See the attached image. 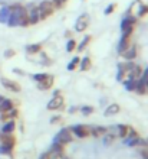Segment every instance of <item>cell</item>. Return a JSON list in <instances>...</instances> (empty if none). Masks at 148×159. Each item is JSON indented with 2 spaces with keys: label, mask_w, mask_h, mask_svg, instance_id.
<instances>
[{
  "label": "cell",
  "mask_w": 148,
  "mask_h": 159,
  "mask_svg": "<svg viewBox=\"0 0 148 159\" xmlns=\"http://www.w3.org/2000/svg\"><path fill=\"white\" fill-rule=\"evenodd\" d=\"M9 7H10V16H9V20L6 25H9L10 28L29 25V20H27V10H26L25 6L16 3V4L9 6Z\"/></svg>",
  "instance_id": "6da1fadb"
},
{
  "label": "cell",
  "mask_w": 148,
  "mask_h": 159,
  "mask_svg": "<svg viewBox=\"0 0 148 159\" xmlns=\"http://www.w3.org/2000/svg\"><path fill=\"white\" fill-rule=\"evenodd\" d=\"M37 12H39V17L40 20H45L50 15H53L55 12V4L50 0H43L39 6H37Z\"/></svg>",
  "instance_id": "7a4b0ae2"
},
{
  "label": "cell",
  "mask_w": 148,
  "mask_h": 159,
  "mask_svg": "<svg viewBox=\"0 0 148 159\" xmlns=\"http://www.w3.org/2000/svg\"><path fill=\"white\" fill-rule=\"evenodd\" d=\"M74 139V134L70 133L69 127H63L58 132V134L55 136L53 142L55 143H61V145H66V143H70Z\"/></svg>",
  "instance_id": "3957f363"
},
{
  "label": "cell",
  "mask_w": 148,
  "mask_h": 159,
  "mask_svg": "<svg viewBox=\"0 0 148 159\" xmlns=\"http://www.w3.org/2000/svg\"><path fill=\"white\" fill-rule=\"evenodd\" d=\"M69 130H70V133H72V134H75L76 138H81V139L88 138V136L91 134V127H89V126H87V125L70 126Z\"/></svg>",
  "instance_id": "277c9868"
},
{
  "label": "cell",
  "mask_w": 148,
  "mask_h": 159,
  "mask_svg": "<svg viewBox=\"0 0 148 159\" xmlns=\"http://www.w3.org/2000/svg\"><path fill=\"white\" fill-rule=\"evenodd\" d=\"M89 26V15L88 13H82L78 17V20L75 23V32H85Z\"/></svg>",
  "instance_id": "5b68a950"
},
{
  "label": "cell",
  "mask_w": 148,
  "mask_h": 159,
  "mask_svg": "<svg viewBox=\"0 0 148 159\" xmlns=\"http://www.w3.org/2000/svg\"><path fill=\"white\" fill-rule=\"evenodd\" d=\"M26 10H27V20H29V25H36L37 22L40 20L39 12H37V6L29 4V7L26 9Z\"/></svg>",
  "instance_id": "8992f818"
},
{
  "label": "cell",
  "mask_w": 148,
  "mask_h": 159,
  "mask_svg": "<svg viewBox=\"0 0 148 159\" xmlns=\"http://www.w3.org/2000/svg\"><path fill=\"white\" fill-rule=\"evenodd\" d=\"M0 83H2V85H3L4 88H7L9 91H13V93H20L22 87L20 84L16 83V81H13V80H9V78H0Z\"/></svg>",
  "instance_id": "52a82bcc"
},
{
  "label": "cell",
  "mask_w": 148,
  "mask_h": 159,
  "mask_svg": "<svg viewBox=\"0 0 148 159\" xmlns=\"http://www.w3.org/2000/svg\"><path fill=\"white\" fill-rule=\"evenodd\" d=\"M62 106H63V97H62L61 94H58V96H53V98H50V101L48 103V106H46V109L58 110V109H61Z\"/></svg>",
  "instance_id": "ba28073f"
},
{
  "label": "cell",
  "mask_w": 148,
  "mask_h": 159,
  "mask_svg": "<svg viewBox=\"0 0 148 159\" xmlns=\"http://www.w3.org/2000/svg\"><path fill=\"white\" fill-rule=\"evenodd\" d=\"M53 81H55V77L52 75V74H46L45 78L37 83V88H39V90H49V88L53 85Z\"/></svg>",
  "instance_id": "9c48e42d"
},
{
  "label": "cell",
  "mask_w": 148,
  "mask_h": 159,
  "mask_svg": "<svg viewBox=\"0 0 148 159\" xmlns=\"http://www.w3.org/2000/svg\"><path fill=\"white\" fill-rule=\"evenodd\" d=\"M19 116V110L16 107H12L10 110L4 111V113H0V120L2 121H9V120H15V119Z\"/></svg>",
  "instance_id": "30bf717a"
},
{
  "label": "cell",
  "mask_w": 148,
  "mask_h": 159,
  "mask_svg": "<svg viewBox=\"0 0 148 159\" xmlns=\"http://www.w3.org/2000/svg\"><path fill=\"white\" fill-rule=\"evenodd\" d=\"M0 143L2 145H6V146L15 148L16 145V139L12 133H0Z\"/></svg>",
  "instance_id": "8fae6325"
},
{
  "label": "cell",
  "mask_w": 148,
  "mask_h": 159,
  "mask_svg": "<svg viewBox=\"0 0 148 159\" xmlns=\"http://www.w3.org/2000/svg\"><path fill=\"white\" fill-rule=\"evenodd\" d=\"M135 23H137V17L128 15V16L124 17V20L121 22V30L129 29V28H135Z\"/></svg>",
  "instance_id": "7c38bea8"
},
{
  "label": "cell",
  "mask_w": 148,
  "mask_h": 159,
  "mask_svg": "<svg viewBox=\"0 0 148 159\" xmlns=\"http://www.w3.org/2000/svg\"><path fill=\"white\" fill-rule=\"evenodd\" d=\"M121 55H122V57L127 59V61H132V59H135V57H137V46L135 45L128 46L127 49L124 51Z\"/></svg>",
  "instance_id": "4fadbf2b"
},
{
  "label": "cell",
  "mask_w": 148,
  "mask_h": 159,
  "mask_svg": "<svg viewBox=\"0 0 148 159\" xmlns=\"http://www.w3.org/2000/svg\"><path fill=\"white\" fill-rule=\"evenodd\" d=\"M119 110H121V107H119V104H116V103H112V104H109L107 107V110H105V116L107 117H111V116H115V114L119 113Z\"/></svg>",
  "instance_id": "5bb4252c"
},
{
  "label": "cell",
  "mask_w": 148,
  "mask_h": 159,
  "mask_svg": "<svg viewBox=\"0 0 148 159\" xmlns=\"http://www.w3.org/2000/svg\"><path fill=\"white\" fill-rule=\"evenodd\" d=\"M107 132H108V129L105 127V126H94V127H91V134L95 136V138L104 136Z\"/></svg>",
  "instance_id": "9a60e30c"
},
{
  "label": "cell",
  "mask_w": 148,
  "mask_h": 159,
  "mask_svg": "<svg viewBox=\"0 0 148 159\" xmlns=\"http://www.w3.org/2000/svg\"><path fill=\"white\" fill-rule=\"evenodd\" d=\"M15 129H16V123H15V120L4 121V125L2 126V133H13Z\"/></svg>",
  "instance_id": "2e32d148"
},
{
  "label": "cell",
  "mask_w": 148,
  "mask_h": 159,
  "mask_svg": "<svg viewBox=\"0 0 148 159\" xmlns=\"http://www.w3.org/2000/svg\"><path fill=\"white\" fill-rule=\"evenodd\" d=\"M127 145L128 146H147L145 139H141L140 136L132 138V139H127Z\"/></svg>",
  "instance_id": "e0dca14e"
},
{
  "label": "cell",
  "mask_w": 148,
  "mask_h": 159,
  "mask_svg": "<svg viewBox=\"0 0 148 159\" xmlns=\"http://www.w3.org/2000/svg\"><path fill=\"white\" fill-rule=\"evenodd\" d=\"M26 52L29 55H36L42 52V45L40 43H30V45L26 46Z\"/></svg>",
  "instance_id": "ac0fdd59"
},
{
  "label": "cell",
  "mask_w": 148,
  "mask_h": 159,
  "mask_svg": "<svg viewBox=\"0 0 148 159\" xmlns=\"http://www.w3.org/2000/svg\"><path fill=\"white\" fill-rule=\"evenodd\" d=\"M9 16H10V7L9 6H3L0 9V23H7Z\"/></svg>",
  "instance_id": "d6986e66"
},
{
  "label": "cell",
  "mask_w": 148,
  "mask_h": 159,
  "mask_svg": "<svg viewBox=\"0 0 148 159\" xmlns=\"http://www.w3.org/2000/svg\"><path fill=\"white\" fill-rule=\"evenodd\" d=\"M141 72H142V70H141L138 65H134L127 75H128V78H131V80H138L141 77Z\"/></svg>",
  "instance_id": "ffe728a7"
},
{
  "label": "cell",
  "mask_w": 148,
  "mask_h": 159,
  "mask_svg": "<svg viewBox=\"0 0 148 159\" xmlns=\"http://www.w3.org/2000/svg\"><path fill=\"white\" fill-rule=\"evenodd\" d=\"M127 65L125 64H118V72H116V80L118 81H124V78L127 77Z\"/></svg>",
  "instance_id": "44dd1931"
},
{
  "label": "cell",
  "mask_w": 148,
  "mask_h": 159,
  "mask_svg": "<svg viewBox=\"0 0 148 159\" xmlns=\"http://www.w3.org/2000/svg\"><path fill=\"white\" fill-rule=\"evenodd\" d=\"M12 107H15V106H13V101H12V100H9V98H6V97H4L3 101L0 103V113H4V111L10 110Z\"/></svg>",
  "instance_id": "7402d4cb"
},
{
  "label": "cell",
  "mask_w": 148,
  "mask_h": 159,
  "mask_svg": "<svg viewBox=\"0 0 148 159\" xmlns=\"http://www.w3.org/2000/svg\"><path fill=\"white\" fill-rule=\"evenodd\" d=\"M91 39H92V36H91V35H85V36H83V39L81 41V43H79V45H76V48H78L79 52H82V51L87 49V46L89 45Z\"/></svg>",
  "instance_id": "603a6c76"
},
{
  "label": "cell",
  "mask_w": 148,
  "mask_h": 159,
  "mask_svg": "<svg viewBox=\"0 0 148 159\" xmlns=\"http://www.w3.org/2000/svg\"><path fill=\"white\" fill-rule=\"evenodd\" d=\"M128 127L129 126L127 125H116V134H118L119 138H127V134H128Z\"/></svg>",
  "instance_id": "cb8c5ba5"
},
{
  "label": "cell",
  "mask_w": 148,
  "mask_h": 159,
  "mask_svg": "<svg viewBox=\"0 0 148 159\" xmlns=\"http://www.w3.org/2000/svg\"><path fill=\"white\" fill-rule=\"evenodd\" d=\"M79 68H81V71H88V70H89L91 68V58L89 57H83V58H81Z\"/></svg>",
  "instance_id": "d4e9b609"
},
{
  "label": "cell",
  "mask_w": 148,
  "mask_h": 159,
  "mask_svg": "<svg viewBox=\"0 0 148 159\" xmlns=\"http://www.w3.org/2000/svg\"><path fill=\"white\" fill-rule=\"evenodd\" d=\"M124 87L127 91H135V87H137V80H131L128 78L124 81Z\"/></svg>",
  "instance_id": "484cf974"
},
{
  "label": "cell",
  "mask_w": 148,
  "mask_h": 159,
  "mask_svg": "<svg viewBox=\"0 0 148 159\" xmlns=\"http://www.w3.org/2000/svg\"><path fill=\"white\" fill-rule=\"evenodd\" d=\"M79 62H81V58H79V57H74V58L70 59V62L68 64L66 70H68V71H74V70H76V68L79 67Z\"/></svg>",
  "instance_id": "4316f807"
},
{
  "label": "cell",
  "mask_w": 148,
  "mask_h": 159,
  "mask_svg": "<svg viewBox=\"0 0 148 159\" xmlns=\"http://www.w3.org/2000/svg\"><path fill=\"white\" fill-rule=\"evenodd\" d=\"M76 49V41L70 38L69 41L66 42V52H74Z\"/></svg>",
  "instance_id": "83f0119b"
},
{
  "label": "cell",
  "mask_w": 148,
  "mask_h": 159,
  "mask_svg": "<svg viewBox=\"0 0 148 159\" xmlns=\"http://www.w3.org/2000/svg\"><path fill=\"white\" fill-rule=\"evenodd\" d=\"M105 138H104V145H111L114 140H115V134H112V133H105L104 134Z\"/></svg>",
  "instance_id": "f1b7e54d"
},
{
  "label": "cell",
  "mask_w": 148,
  "mask_h": 159,
  "mask_svg": "<svg viewBox=\"0 0 148 159\" xmlns=\"http://www.w3.org/2000/svg\"><path fill=\"white\" fill-rule=\"evenodd\" d=\"M12 152H13V148L6 146V145H0V153L2 155H12Z\"/></svg>",
  "instance_id": "f546056e"
},
{
  "label": "cell",
  "mask_w": 148,
  "mask_h": 159,
  "mask_svg": "<svg viewBox=\"0 0 148 159\" xmlns=\"http://www.w3.org/2000/svg\"><path fill=\"white\" fill-rule=\"evenodd\" d=\"M50 152H56V153H63V145H61V143H55L52 145V148H50Z\"/></svg>",
  "instance_id": "4dcf8cb0"
},
{
  "label": "cell",
  "mask_w": 148,
  "mask_h": 159,
  "mask_svg": "<svg viewBox=\"0 0 148 159\" xmlns=\"http://www.w3.org/2000/svg\"><path fill=\"white\" fill-rule=\"evenodd\" d=\"M40 55H42V65L50 67V65H52V59L48 58V55H46L45 52H40Z\"/></svg>",
  "instance_id": "1f68e13d"
},
{
  "label": "cell",
  "mask_w": 148,
  "mask_h": 159,
  "mask_svg": "<svg viewBox=\"0 0 148 159\" xmlns=\"http://www.w3.org/2000/svg\"><path fill=\"white\" fill-rule=\"evenodd\" d=\"M81 113H82L83 116H89V114L94 113V107H92V106H83L82 109H81Z\"/></svg>",
  "instance_id": "d6a6232c"
},
{
  "label": "cell",
  "mask_w": 148,
  "mask_h": 159,
  "mask_svg": "<svg viewBox=\"0 0 148 159\" xmlns=\"http://www.w3.org/2000/svg\"><path fill=\"white\" fill-rule=\"evenodd\" d=\"M49 159H69L65 156V153H56V152H49Z\"/></svg>",
  "instance_id": "836d02e7"
},
{
  "label": "cell",
  "mask_w": 148,
  "mask_h": 159,
  "mask_svg": "<svg viewBox=\"0 0 148 159\" xmlns=\"http://www.w3.org/2000/svg\"><path fill=\"white\" fill-rule=\"evenodd\" d=\"M148 13V6L147 4H141L140 6V10H138V13H137V16L138 17H142V16H145Z\"/></svg>",
  "instance_id": "e575fe53"
},
{
  "label": "cell",
  "mask_w": 148,
  "mask_h": 159,
  "mask_svg": "<svg viewBox=\"0 0 148 159\" xmlns=\"http://www.w3.org/2000/svg\"><path fill=\"white\" fill-rule=\"evenodd\" d=\"M115 7H116V4L115 3H111V4H108L107 7H105V10H104V15L105 16H109L114 10H115Z\"/></svg>",
  "instance_id": "d590c367"
},
{
  "label": "cell",
  "mask_w": 148,
  "mask_h": 159,
  "mask_svg": "<svg viewBox=\"0 0 148 159\" xmlns=\"http://www.w3.org/2000/svg\"><path fill=\"white\" fill-rule=\"evenodd\" d=\"M138 136V133H137V130L134 129V127H128V134H127V139H132V138H137Z\"/></svg>",
  "instance_id": "8d00e7d4"
},
{
  "label": "cell",
  "mask_w": 148,
  "mask_h": 159,
  "mask_svg": "<svg viewBox=\"0 0 148 159\" xmlns=\"http://www.w3.org/2000/svg\"><path fill=\"white\" fill-rule=\"evenodd\" d=\"M16 55V52H15V49H6L4 51V54H3V57L6 59H10V58H13Z\"/></svg>",
  "instance_id": "74e56055"
},
{
  "label": "cell",
  "mask_w": 148,
  "mask_h": 159,
  "mask_svg": "<svg viewBox=\"0 0 148 159\" xmlns=\"http://www.w3.org/2000/svg\"><path fill=\"white\" fill-rule=\"evenodd\" d=\"M46 77V74H42V72H39V74H35V75H32V78L36 81V83H39V81H42V80Z\"/></svg>",
  "instance_id": "f35d334b"
},
{
  "label": "cell",
  "mask_w": 148,
  "mask_h": 159,
  "mask_svg": "<svg viewBox=\"0 0 148 159\" xmlns=\"http://www.w3.org/2000/svg\"><path fill=\"white\" fill-rule=\"evenodd\" d=\"M59 121H62V116H61V114H56V116H52V117H50V123H52V125L59 123Z\"/></svg>",
  "instance_id": "ab89813d"
},
{
  "label": "cell",
  "mask_w": 148,
  "mask_h": 159,
  "mask_svg": "<svg viewBox=\"0 0 148 159\" xmlns=\"http://www.w3.org/2000/svg\"><path fill=\"white\" fill-rule=\"evenodd\" d=\"M66 0H52V3L55 4V7H62L65 4Z\"/></svg>",
  "instance_id": "60d3db41"
},
{
  "label": "cell",
  "mask_w": 148,
  "mask_h": 159,
  "mask_svg": "<svg viewBox=\"0 0 148 159\" xmlns=\"http://www.w3.org/2000/svg\"><path fill=\"white\" fill-rule=\"evenodd\" d=\"M13 72H15V74H17V75H26V72L23 71V70H20V68H13Z\"/></svg>",
  "instance_id": "b9f144b4"
},
{
  "label": "cell",
  "mask_w": 148,
  "mask_h": 159,
  "mask_svg": "<svg viewBox=\"0 0 148 159\" xmlns=\"http://www.w3.org/2000/svg\"><path fill=\"white\" fill-rule=\"evenodd\" d=\"M141 155L144 156V159H147L148 158V151H142V152H141Z\"/></svg>",
  "instance_id": "7bdbcfd3"
},
{
  "label": "cell",
  "mask_w": 148,
  "mask_h": 159,
  "mask_svg": "<svg viewBox=\"0 0 148 159\" xmlns=\"http://www.w3.org/2000/svg\"><path fill=\"white\" fill-rule=\"evenodd\" d=\"M76 111H78V109H76V107H70V109H69V113H76Z\"/></svg>",
  "instance_id": "ee69618b"
},
{
  "label": "cell",
  "mask_w": 148,
  "mask_h": 159,
  "mask_svg": "<svg viewBox=\"0 0 148 159\" xmlns=\"http://www.w3.org/2000/svg\"><path fill=\"white\" fill-rule=\"evenodd\" d=\"M40 159H49V153H43V155L40 156Z\"/></svg>",
  "instance_id": "f6af8a7d"
},
{
  "label": "cell",
  "mask_w": 148,
  "mask_h": 159,
  "mask_svg": "<svg viewBox=\"0 0 148 159\" xmlns=\"http://www.w3.org/2000/svg\"><path fill=\"white\" fill-rule=\"evenodd\" d=\"M3 98H4V97L2 96V94H0V103H2V101H3Z\"/></svg>",
  "instance_id": "bcb514c9"
},
{
  "label": "cell",
  "mask_w": 148,
  "mask_h": 159,
  "mask_svg": "<svg viewBox=\"0 0 148 159\" xmlns=\"http://www.w3.org/2000/svg\"><path fill=\"white\" fill-rule=\"evenodd\" d=\"M145 143H147V146H148V139H147V140H145Z\"/></svg>",
  "instance_id": "7dc6e473"
},
{
  "label": "cell",
  "mask_w": 148,
  "mask_h": 159,
  "mask_svg": "<svg viewBox=\"0 0 148 159\" xmlns=\"http://www.w3.org/2000/svg\"><path fill=\"white\" fill-rule=\"evenodd\" d=\"M147 91H148V81H147Z\"/></svg>",
  "instance_id": "c3c4849f"
},
{
  "label": "cell",
  "mask_w": 148,
  "mask_h": 159,
  "mask_svg": "<svg viewBox=\"0 0 148 159\" xmlns=\"http://www.w3.org/2000/svg\"><path fill=\"white\" fill-rule=\"evenodd\" d=\"M147 159H148V158H147Z\"/></svg>",
  "instance_id": "681fc988"
}]
</instances>
